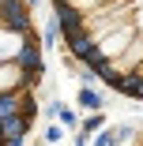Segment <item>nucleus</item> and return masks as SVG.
Masks as SVG:
<instances>
[{
	"label": "nucleus",
	"mask_w": 143,
	"mask_h": 146,
	"mask_svg": "<svg viewBox=\"0 0 143 146\" xmlns=\"http://www.w3.org/2000/svg\"><path fill=\"white\" fill-rule=\"evenodd\" d=\"M15 112H38L34 109V98H30V90H0V120H8V116H15Z\"/></svg>",
	"instance_id": "nucleus-1"
},
{
	"label": "nucleus",
	"mask_w": 143,
	"mask_h": 146,
	"mask_svg": "<svg viewBox=\"0 0 143 146\" xmlns=\"http://www.w3.org/2000/svg\"><path fill=\"white\" fill-rule=\"evenodd\" d=\"M30 124H34V112H15V116H8V120H0L4 142H8V146H19V142H23V135L30 131Z\"/></svg>",
	"instance_id": "nucleus-2"
},
{
	"label": "nucleus",
	"mask_w": 143,
	"mask_h": 146,
	"mask_svg": "<svg viewBox=\"0 0 143 146\" xmlns=\"http://www.w3.org/2000/svg\"><path fill=\"white\" fill-rule=\"evenodd\" d=\"M79 105L91 109V112H98V109H102V98H98L94 90H87V86H83V90H79Z\"/></svg>",
	"instance_id": "nucleus-3"
},
{
	"label": "nucleus",
	"mask_w": 143,
	"mask_h": 146,
	"mask_svg": "<svg viewBox=\"0 0 143 146\" xmlns=\"http://www.w3.org/2000/svg\"><path fill=\"white\" fill-rule=\"evenodd\" d=\"M105 124V116H91V120H83V135H87V131H98Z\"/></svg>",
	"instance_id": "nucleus-4"
},
{
	"label": "nucleus",
	"mask_w": 143,
	"mask_h": 146,
	"mask_svg": "<svg viewBox=\"0 0 143 146\" xmlns=\"http://www.w3.org/2000/svg\"><path fill=\"white\" fill-rule=\"evenodd\" d=\"M56 116H60L64 124H75V112H72V109H56Z\"/></svg>",
	"instance_id": "nucleus-5"
}]
</instances>
